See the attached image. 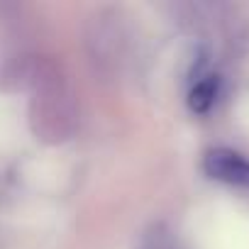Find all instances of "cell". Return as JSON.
Here are the masks:
<instances>
[{
	"label": "cell",
	"mask_w": 249,
	"mask_h": 249,
	"mask_svg": "<svg viewBox=\"0 0 249 249\" xmlns=\"http://www.w3.org/2000/svg\"><path fill=\"white\" fill-rule=\"evenodd\" d=\"M203 171L215 178L222 181L227 186H237V188H249V159L234 149H210L203 157Z\"/></svg>",
	"instance_id": "obj_1"
},
{
	"label": "cell",
	"mask_w": 249,
	"mask_h": 249,
	"mask_svg": "<svg viewBox=\"0 0 249 249\" xmlns=\"http://www.w3.org/2000/svg\"><path fill=\"white\" fill-rule=\"evenodd\" d=\"M217 90H220V78H217L215 73L203 76V78L191 88V93H188V107H191L193 112H198V115H205V112L215 105Z\"/></svg>",
	"instance_id": "obj_2"
}]
</instances>
